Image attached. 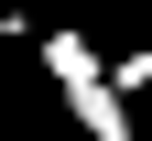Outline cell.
Instances as JSON below:
<instances>
[{
    "mask_svg": "<svg viewBox=\"0 0 152 141\" xmlns=\"http://www.w3.org/2000/svg\"><path fill=\"white\" fill-rule=\"evenodd\" d=\"M109 87H120V98H152V54H141V44L109 54Z\"/></svg>",
    "mask_w": 152,
    "mask_h": 141,
    "instance_id": "2",
    "label": "cell"
},
{
    "mask_svg": "<svg viewBox=\"0 0 152 141\" xmlns=\"http://www.w3.org/2000/svg\"><path fill=\"white\" fill-rule=\"evenodd\" d=\"M33 65H44V87L65 98V119L87 141H141V119H130V98L109 87V54L87 44L76 22H33Z\"/></svg>",
    "mask_w": 152,
    "mask_h": 141,
    "instance_id": "1",
    "label": "cell"
}]
</instances>
